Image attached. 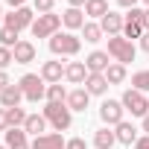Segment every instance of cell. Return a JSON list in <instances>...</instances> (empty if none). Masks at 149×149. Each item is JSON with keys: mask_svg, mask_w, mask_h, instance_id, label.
<instances>
[{"mask_svg": "<svg viewBox=\"0 0 149 149\" xmlns=\"http://www.w3.org/2000/svg\"><path fill=\"white\" fill-rule=\"evenodd\" d=\"M88 102H91V94H88L85 88H76V91L67 94V108H70V111H85Z\"/></svg>", "mask_w": 149, "mask_h": 149, "instance_id": "16", "label": "cell"}, {"mask_svg": "<svg viewBox=\"0 0 149 149\" xmlns=\"http://www.w3.org/2000/svg\"><path fill=\"white\" fill-rule=\"evenodd\" d=\"M143 18H132V15H126V24H123V38H143Z\"/></svg>", "mask_w": 149, "mask_h": 149, "instance_id": "19", "label": "cell"}, {"mask_svg": "<svg viewBox=\"0 0 149 149\" xmlns=\"http://www.w3.org/2000/svg\"><path fill=\"white\" fill-rule=\"evenodd\" d=\"M105 79H108V85H120V82H126V64H120V61L108 64Z\"/></svg>", "mask_w": 149, "mask_h": 149, "instance_id": "24", "label": "cell"}, {"mask_svg": "<svg viewBox=\"0 0 149 149\" xmlns=\"http://www.w3.org/2000/svg\"><path fill=\"white\" fill-rule=\"evenodd\" d=\"M64 149H88V146H85V140H82V137H70Z\"/></svg>", "mask_w": 149, "mask_h": 149, "instance_id": "33", "label": "cell"}, {"mask_svg": "<svg viewBox=\"0 0 149 149\" xmlns=\"http://www.w3.org/2000/svg\"><path fill=\"white\" fill-rule=\"evenodd\" d=\"M12 56H15V64H29V61H35V44L21 38V41L15 44Z\"/></svg>", "mask_w": 149, "mask_h": 149, "instance_id": "13", "label": "cell"}, {"mask_svg": "<svg viewBox=\"0 0 149 149\" xmlns=\"http://www.w3.org/2000/svg\"><path fill=\"white\" fill-rule=\"evenodd\" d=\"M108 56L120 64H129V61H134V44L123 35H111L108 38Z\"/></svg>", "mask_w": 149, "mask_h": 149, "instance_id": "4", "label": "cell"}, {"mask_svg": "<svg viewBox=\"0 0 149 149\" xmlns=\"http://www.w3.org/2000/svg\"><path fill=\"white\" fill-rule=\"evenodd\" d=\"M47 102H67V91H64V85H61V82L47 85Z\"/></svg>", "mask_w": 149, "mask_h": 149, "instance_id": "27", "label": "cell"}, {"mask_svg": "<svg viewBox=\"0 0 149 149\" xmlns=\"http://www.w3.org/2000/svg\"><path fill=\"white\" fill-rule=\"evenodd\" d=\"M114 134H117V140H120V143H126V146L137 143V129H134L132 123H126V120L114 126Z\"/></svg>", "mask_w": 149, "mask_h": 149, "instance_id": "20", "label": "cell"}, {"mask_svg": "<svg viewBox=\"0 0 149 149\" xmlns=\"http://www.w3.org/2000/svg\"><path fill=\"white\" fill-rule=\"evenodd\" d=\"M67 3H70L73 9H79V6H85V3H88V0H67Z\"/></svg>", "mask_w": 149, "mask_h": 149, "instance_id": "39", "label": "cell"}, {"mask_svg": "<svg viewBox=\"0 0 149 149\" xmlns=\"http://www.w3.org/2000/svg\"><path fill=\"white\" fill-rule=\"evenodd\" d=\"M143 3H146V6H149V0H143Z\"/></svg>", "mask_w": 149, "mask_h": 149, "instance_id": "44", "label": "cell"}, {"mask_svg": "<svg viewBox=\"0 0 149 149\" xmlns=\"http://www.w3.org/2000/svg\"><path fill=\"white\" fill-rule=\"evenodd\" d=\"M117 3H120L123 9H134V6H137V0H117Z\"/></svg>", "mask_w": 149, "mask_h": 149, "instance_id": "37", "label": "cell"}, {"mask_svg": "<svg viewBox=\"0 0 149 149\" xmlns=\"http://www.w3.org/2000/svg\"><path fill=\"white\" fill-rule=\"evenodd\" d=\"M32 24H35V15H32V9H26V6L12 9V12L3 18V26H9V29H15V32H21V29H26V26H32Z\"/></svg>", "mask_w": 149, "mask_h": 149, "instance_id": "7", "label": "cell"}, {"mask_svg": "<svg viewBox=\"0 0 149 149\" xmlns=\"http://www.w3.org/2000/svg\"><path fill=\"white\" fill-rule=\"evenodd\" d=\"M9 129V120H6V108H0V132Z\"/></svg>", "mask_w": 149, "mask_h": 149, "instance_id": "36", "label": "cell"}, {"mask_svg": "<svg viewBox=\"0 0 149 149\" xmlns=\"http://www.w3.org/2000/svg\"><path fill=\"white\" fill-rule=\"evenodd\" d=\"M120 102H123L126 111H132V117H146V114H149V100H146V94H140V91H134V88H129Z\"/></svg>", "mask_w": 149, "mask_h": 149, "instance_id": "6", "label": "cell"}, {"mask_svg": "<svg viewBox=\"0 0 149 149\" xmlns=\"http://www.w3.org/2000/svg\"><path fill=\"white\" fill-rule=\"evenodd\" d=\"M58 26H61V15L47 12V15H38V18H35V24H32L29 29H32V35H35V38H53V35L58 32Z\"/></svg>", "mask_w": 149, "mask_h": 149, "instance_id": "5", "label": "cell"}, {"mask_svg": "<svg viewBox=\"0 0 149 149\" xmlns=\"http://www.w3.org/2000/svg\"><path fill=\"white\" fill-rule=\"evenodd\" d=\"M3 18H6V15H3V9H0V21H3Z\"/></svg>", "mask_w": 149, "mask_h": 149, "instance_id": "43", "label": "cell"}, {"mask_svg": "<svg viewBox=\"0 0 149 149\" xmlns=\"http://www.w3.org/2000/svg\"><path fill=\"white\" fill-rule=\"evenodd\" d=\"M108 53H102V50H94L88 58H85V67H88V73H105L108 70Z\"/></svg>", "mask_w": 149, "mask_h": 149, "instance_id": "15", "label": "cell"}, {"mask_svg": "<svg viewBox=\"0 0 149 149\" xmlns=\"http://www.w3.org/2000/svg\"><path fill=\"white\" fill-rule=\"evenodd\" d=\"M140 47L149 53V32H143V38H140Z\"/></svg>", "mask_w": 149, "mask_h": 149, "instance_id": "38", "label": "cell"}, {"mask_svg": "<svg viewBox=\"0 0 149 149\" xmlns=\"http://www.w3.org/2000/svg\"><path fill=\"white\" fill-rule=\"evenodd\" d=\"M108 88H111V85H108V79H105V73H88V79H85V91H88L91 97H102Z\"/></svg>", "mask_w": 149, "mask_h": 149, "instance_id": "12", "label": "cell"}, {"mask_svg": "<svg viewBox=\"0 0 149 149\" xmlns=\"http://www.w3.org/2000/svg\"><path fill=\"white\" fill-rule=\"evenodd\" d=\"M82 32H85V41H91V44H97V41L102 38V26H100V24H85Z\"/></svg>", "mask_w": 149, "mask_h": 149, "instance_id": "30", "label": "cell"}, {"mask_svg": "<svg viewBox=\"0 0 149 149\" xmlns=\"http://www.w3.org/2000/svg\"><path fill=\"white\" fill-rule=\"evenodd\" d=\"M21 38H18V32L15 29H9V26H3L0 29V47H9V50H15V44H18Z\"/></svg>", "mask_w": 149, "mask_h": 149, "instance_id": "29", "label": "cell"}, {"mask_svg": "<svg viewBox=\"0 0 149 149\" xmlns=\"http://www.w3.org/2000/svg\"><path fill=\"white\" fill-rule=\"evenodd\" d=\"M9 85H12V82H9V76H6V70H0V94H3Z\"/></svg>", "mask_w": 149, "mask_h": 149, "instance_id": "34", "label": "cell"}, {"mask_svg": "<svg viewBox=\"0 0 149 149\" xmlns=\"http://www.w3.org/2000/svg\"><path fill=\"white\" fill-rule=\"evenodd\" d=\"M143 29H146V32H149V9H146V12H143Z\"/></svg>", "mask_w": 149, "mask_h": 149, "instance_id": "40", "label": "cell"}, {"mask_svg": "<svg viewBox=\"0 0 149 149\" xmlns=\"http://www.w3.org/2000/svg\"><path fill=\"white\" fill-rule=\"evenodd\" d=\"M123 102L120 100H105L102 105H100V117H102V123L105 126H117V123H123Z\"/></svg>", "mask_w": 149, "mask_h": 149, "instance_id": "8", "label": "cell"}, {"mask_svg": "<svg viewBox=\"0 0 149 149\" xmlns=\"http://www.w3.org/2000/svg\"><path fill=\"white\" fill-rule=\"evenodd\" d=\"M26 111L18 105V108H6V120H9V129H24V123H26Z\"/></svg>", "mask_w": 149, "mask_h": 149, "instance_id": "26", "label": "cell"}, {"mask_svg": "<svg viewBox=\"0 0 149 149\" xmlns=\"http://www.w3.org/2000/svg\"><path fill=\"white\" fill-rule=\"evenodd\" d=\"M64 79H67L70 85H85V79H88L85 61H70V64H64Z\"/></svg>", "mask_w": 149, "mask_h": 149, "instance_id": "10", "label": "cell"}, {"mask_svg": "<svg viewBox=\"0 0 149 149\" xmlns=\"http://www.w3.org/2000/svg\"><path fill=\"white\" fill-rule=\"evenodd\" d=\"M24 132H26V134H35V137L47 134V117H44V114H29L26 123H24Z\"/></svg>", "mask_w": 149, "mask_h": 149, "instance_id": "17", "label": "cell"}, {"mask_svg": "<svg viewBox=\"0 0 149 149\" xmlns=\"http://www.w3.org/2000/svg\"><path fill=\"white\" fill-rule=\"evenodd\" d=\"M53 3H56V0H32V6H35V12H41V15L53 12Z\"/></svg>", "mask_w": 149, "mask_h": 149, "instance_id": "32", "label": "cell"}, {"mask_svg": "<svg viewBox=\"0 0 149 149\" xmlns=\"http://www.w3.org/2000/svg\"><path fill=\"white\" fill-rule=\"evenodd\" d=\"M6 146L9 149H32L24 129H6Z\"/></svg>", "mask_w": 149, "mask_h": 149, "instance_id": "21", "label": "cell"}, {"mask_svg": "<svg viewBox=\"0 0 149 149\" xmlns=\"http://www.w3.org/2000/svg\"><path fill=\"white\" fill-rule=\"evenodd\" d=\"M132 88L140 91V94L149 91V70H137V73H134V76H132Z\"/></svg>", "mask_w": 149, "mask_h": 149, "instance_id": "28", "label": "cell"}, {"mask_svg": "<svg viewBox=\"0 0 149 149\" xmlns=\"http://www.w3.org/2000/svg\"><path fill=\"white\" fill-rule=\"evenodd\" d=\"M111 9H108V3H105V0H88V3H85V15H91V18H105Z\"/></svg>", "mask_w": 149, "mask_h": 149, "instance_id": "25", "label": "cell"}, {"mask_svg": "<svg viewBox=\"0 0 149 149\" xmlns=\"http://www.w3.org/2000/svg\"><path fill=\"white\" fill-rule=\"evenodd\" d=\"M21 100H24L21 85H9L3 94H0V105H3V108H18V105H21Z\"/></svg>", "mask_w": 149, "mask_h": 149, "instance_id": "18", "label": "cell"}, {"mask_svg": "<svg viewBox=\"0 0 149 149\" xmlns=\"http://www.w3.org/2000/svg\"><path fill=\"white\" fill-rule=\"evenodd\" d=\"M29 146H32V149H64V146H67V140H64L58 132H47V134L35 137Z\"/></svg>", "mask_w": 149, "mask_h": 149, "instance_id": "9", "label": "cell"}, {"mask_svg": "<svg viewBox=\"0 0 149 149\" xmlns=\"http://www.w3.org/2000/svg\"><path fill=\"white\" fill-rule=\"evenodd\" d=\"M134 149H149V134H143V137H137V143H134Z\"/></svg>", "mask_w": 149, "mask_h": 149, "instance_id": "35", "label": "cell"}, {"mask_svg": "<svg viewBox=\"0 0 149 149\" xmlns=\"http://www.w3.org/2000/svg\"><path fill=\"white\" fill-rule=\"evenodd\" d=\"M12 61H15L12 50H9V47H0V70H6V67H9Z\"/></svg>", "mask_w": 149, "mask_h": 149, "instance_id": "31", "label": "cell"}, {"mask_svg": "<svg viewBox=\"0 0 149 149\" xmlns=\"http://www.w3.org/2000/svg\"><path fill=\"white\" fill-rule=\"evenodd\" d=\"M41 114L47 117V123H50L56 132H64V129H70V123H73V111L67 108V102H47Z\"/></svg>", "mask_w": 149, "mask_h": 149, "instance_id": "1", "label": "cell"}, {"mask_svg": "<svg viewBox=\"0 0 149 149\" xmlns=\"http://www.w3.org/2000/svg\"><path fill=\"white\" fill-rule=\"evenodd\" d=\"M18 85H21V91H24V100H29V102L47 100V82L41 79V73H24Z\"/></svg>", "mask_w": 149, "mask_h": 149, "instance_id": "2", "label": "cell"}, {"mask_svg": "<svg viewBox=\"0 0 149 149\" xmlns=\"http://www.w3.org/2000/svg\"><path fill=\"white\" fill-rule=\"evenodd\" d=\"M61 76H64V64H61V61H44V64H41V79H44L47 85L61 82Z\"/></svg>", "mask_w": 149, "mask_h": 149, "instance_id": "14", "label": "cell"}, {"mask_svg": "<svg viewBox=\"0 0 149 149\" xmlns=\"http://www.w3.org/2000/svg\"><path fill=\"white\" fill-rule=\"evenodd\" d=\"M50 50H53L56 56H76V53L82 50V41L73 35V32H56V35L50 38Z\"/></svg>", "mask_w": 149, "mask_h": 149, "instance_id": "3", "label": "cell"}, {"mask_svg": "<svg viewBox=\"0 0 149 149\" xmlns=\"http://www.w3.org/2000/svg\"><path fill=\"white\" fill-rule=\"evenodd\" d=\"M61 24H64L67 29H82V26H85V12H82V9H73V6H70V9L61 15Z\"/></svg>", "mask_w": 149, "mask_h": 149, "instance_id": "22", "label": "cell"}, {"mask_svg": "<svg viewBox=\"0 0 149 149\" xmlns=\"http://www.w3.org/2000/svg\"><path fill=\"white\" fill-rule=\"evenodd\" d=\"M114 143H117V134H114L108 126H105V129H100V132L94 134V146H97V149H111Z\"/></svg>", "mask_w": 149, "mask_h": 149, "instance_id": "23", "label": "cell"}, {"mask_svg": "<svg viewBox=\"0 0 149 149\" xmlns=\"http://www.w3.org/2000/svg\"><path fill=\"white\" fill-rule=\"evenodd\" d=\"M9 6H12V9H21V6H24V0H9Z\"/></svg>", "mask_w": 149, "mask_h": 149, "instance_id": "41", "label": "cell"}, {"mask_svg": "<svg viewBox=\"0 0 149 149\" xmlns=\"http://www.w3.org/2000/svg\"><path fill=\"white\" fill-rule=\"evenodd\" d=\"M0 149H9V146H0Z\"/></svg>", "mask_w": 149, "mask_h": 149, "instance_id": "45", "label": "cell"}, {"mask_svg": "<svg viewBox=\"0 0 149 149\" xmlns=\"http://www.w3.org/2000/svg\"><path fill=\"white\" fill-rule=\"evenodd\" d=\"M143 132H146V134H149V114H146V117H143Z\"/></svg>", "mask_w": 149, "mask_h": 149, "instance_id": "42", "label": "cell"}, {"mask_svg": "<svg viewBox=\"0 0 149 149\" xmlns=\"http://www.w3.org/2000/svg\"><path fill=\"white\" fill-rule=\"evenodd\" d=\"M123 24H126V18L123 15H117V12H108L102 21H100V26H102V35H123Z\"/></svg>", "mask_w": 149, "mask_h": 149, "instance_id": "11", "label": "cell"}]
</instances>
